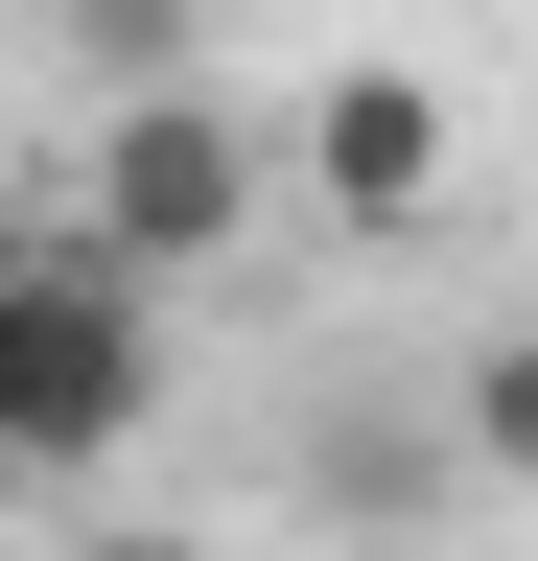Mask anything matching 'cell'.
<instances>
[{"instance_id": "6da1fadb", "label": "cell", "mask_w": 538, "mask_h": 561, "mask_svg": "<svg viewBox=\"0 0 538 561\" xmlns=\"http://www.w3.org/2000/svg\"><path fill=\"white\" fill-rule=\"evenodd\" d=\"M164 280L94 234V210H47V234H0V491H94V468H141V421H164Z\"/></svg>"}, {"instance_id": "7a4b0ae2", "label": "cell", "mask_w": 538, "mask_h": 561, "mask_svg": "<svg viewBox=\"0 0 538 561\" xmlns=\"http://www.w3.org/2000/svg\"><path fill=\"white\" fill-rule=\"evenodd\" d=\"M71 210L141 280H211L257 210H282V117H234L211 70H141V94H94V164H71Z\"/></svg>"}, {"instance_id": "3957f363", "label": "cell", "mask_w": 538, "mask_h": 561, "mask_svg": "<svg viewBox=\"0 0 538 561\" xmlns=\"http://www.w3.org/2000/svg\"><path fill=\"white\" fill-rule=\"evenodd\" d=\"M445 164H468V117H445V70H398V47H352V70H305V94H282V187H305L352 257L422 234Z\"/></svg>"}, {"instance_id": "277c9868", "label": "cell", "mask_w": 538, "mask_h": 561, "mask_svg": "<svg viewBox=\"0 0 538 561\" xmlns=\"http://www.w3.org/2000/svg\"><path fill=\"white\" fill-rule=\"evenodd\" d=\"M282 491H305V538H422L445 491H468L445 375H328V398H305V445H282Z\"/></svg>"}, {"instance_id": "5b68a950", "label": "cell", "mask_w": 538, "mask_h": 561, "mask_svg": "<svg viewBox=\"0 0 538 561\" xmlns=\"http://www.w3.org/2000/svg\"><path fill=\"white\" fill-rule=\"evenodd\" d=\"M445 421H468V491H515V515H538V305L445 351Z\"/></svg>"}, {"instance_id": "8992f818", "label": "cell", "mask_w": 538, "mask_h": 561, "mask_svg": "<svg viewBox=\"0 0 538 561\" xmlns=\"http://www.w3.org/2000/svg\"><path fill=\"white\" fill-rule=\"evenodd\" d=\"M187 24H211V0H47V47H94L117 94H141V70H187Z\"/></svg>"}, {"instance_id": "52a82bcc", "label": "cell", "mask_w": 538, "mask_h": 561, "mask_svg": "<svg viewBox=\"0 0 538 561\" xmlns=\"http://www.w3.org/2000/svg\"><path fill=\"white\" fill-rule=\"evenodd\" d=\"M117 561H164V538H117Z\"/></svg>"}]
</instances>
